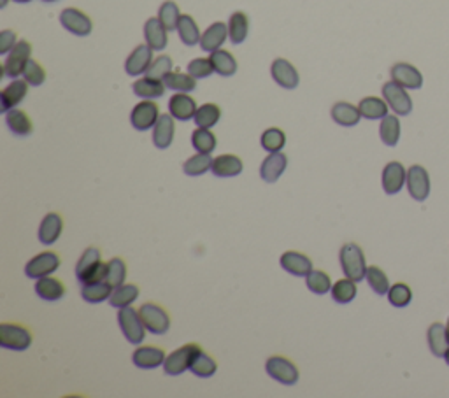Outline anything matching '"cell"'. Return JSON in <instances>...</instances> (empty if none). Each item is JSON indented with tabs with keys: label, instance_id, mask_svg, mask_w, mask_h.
<instances>
[{
	"label": "cell",
	"instance_id": "ac0fdd59",
	"mask_svg": "<svg viewBox=\"0 0 449 398\" xmlns=\"http://www.w3.org/2000/svg\"><path fill=\"white\" fill-rule=\"evenodd\" d=\"M407 181V170L400 161H390L386 167L383 168V190L386 195H397L398 191L404 188Z\"/></svg>",
	"mask_w": 449,
	"mask_h": 398
},
{
	"label": "cell",
	"instance_id": "d4e9b609",
	"mask_svg": "<svg viewBox=\"0 0 449 398\" xmlns=\"http://www.w3.org/2000/svg\"><path fill=\"white\" fill-rule=\"evenodd\" d=\"M242 168H244V164L239 157H235V154H219L212 160L211 172L216 177L227 180V177H235V175L241 174Z\"/></svg>",
	"mask_w": 449,
	"mask_h": 398
},
{
	"label": "cell",
	"instance_id": "f1b7e54d",
	"mask_svg": "<svg viewBox=\"0 0 449 398\" xmlns=\"http://www.w3.org/2000/svg\"><path fill=\"white\" fill-rule=\"evenodd\" d=\"M36 293L39 298L46 300V302H56L65 295V286L60 279L46 276V278L36 279Z\"/></svg>",
	"mask_w": 449,
	"mask_h": 398
},
{
	"label": "cell",
	"instance_id": "f6af8a7d",
	"mask_svg": "<svg viewBox=\"0 0 449 398\" xmlns=\"http://www.w3.org/2000/svg\"><path fill=\"white\" fill-rule=\"evenodd\" d=\"M221 120V109L216 104H204L197 109L194 121L200 128H212Z\"/></svg>",
	"mask_w": 449,
	"mask_h": 398
},
{
	"label": "cell",
	"instance_id": "2e32d148",
	"mask_svg": "<svg viewBox=\"0 0 449 398\" xmlns=\"http://www.w3.org/2000/svg\"><path fill=\"white\" fill-rule=\"evenodd\" d=\"M29 86L30 84L25 79H18V77L13 79L0 93V111L8 113V111L16 109L29 93Z\"/></svg>",
	"mask_w": 449,
	"mask_h": 398
},
{
	"label": "cell",
	"instance_id": "44dd1931",
	"mask_svg": "<svg viewBox=\"0 0 449 398\" xmlns=\"http://www.w3.org/2000/svg\"><path fill=\"white\" fill-rule=\"evenodd\" d=\"M286 167H288V157L283 151H276L265 157V160L260 165V177L265 183H276V181L285 174Z\"/></svg>",
	"mask_w": 449,
	"mask_h": 398
},
{
	"label": "cell",
	"instance_id": "680465c9",
	"mask_svg": "<svg viewBox=\"0 0 449 398\" xmlns=\"http://www.w3.org/2000/svg\"><path fill=\"white\" fill-rule=\"evenodd\" d=\"M444 360H446V363H448V365H449V349H448V351H446V355H444Z\"/></svg>",
	"mask_w": 449,
	"mask_h": 398
},
{
	"label": "cell",
	"instance_id": "836d02e7",
	"mask_svg": "<svg viewBox=\"0 0 449 398\" xmlns=\"http://www.w3.org/2000/svg\"><path fill=\"white\" fill-rule=\"evenodd\" d=\"M211 62L212 67H214V72L219 74L223 77H230L237 72V60L227 49H216V51L211 53Z\"/></svg>",
	"mask_w": 449,
	"mask_h": 398
},
{
	"label": "cell",
	"instance_id": "7bdbcfd3",
	"mask_svg": "<svg viewBox=\"0 0 449 398\" xmlns=\"http://www.w3.org/2000/svg\"><path fill=\"white\" fill-rule=\"evenodd\" d=\"M330 293H332L333 302L340 303V305H346V303L353 302L354 296H356V293H358L356 281H353V279H349V278L340 279V281H337L336 285L332 286Z\"/></svg>",
	"mask_w": 449,
	"mask_h": 398
},
{
	"label": "cell",
	"instance_id": "60d3db41",
	"mask_svg": "<svg viewBox=\"0 0 449 398\" xmlns=\"http://www.w3.org/2000/svg\"><path fill=\"white\" fill-rule=\"evenodd\" d=\"M165 86L168 90H174V92H183V93H190L194 92L195 88H197V79H195L191 74H184V72H171L168 76H165L164 79Z\"/></svg>",
	"mask_w": 449,
	"mask_h": 398
},
{
	"label": "cell",
	"instance_id": "ffe728a7",
	"mask_svg": "<svg viewBox=\"0 0 449 398\" xmlns=\"http://www.w3.org/2000/svg\"><path fill=\"white\" fill-rule=\"evenodd\" d=\"M197 102L188 93L178 92L168 99V113L178 121H190L197 114Z\"/></svg>",
	"mask_w": 449,
	"mask_h": 398
},
{
	"label": "cell",
	"instance_id": "cb8c5ba5",
	"mask_svg": "<svg viewBox=\"0 0 449 398\" xmlns=\"http://www.w3.org/2000/svg\"><path fill=\"white\" fill-rule=\"evenodd\" d=\"M63 230V219L58 212H48L39 225V241L44 246L55 244Z\"/></svg>",
	"mask_w": 449,
	"mask_h": 398
},
{
	"label": "cell",
	"instance_id": "277c9868",
	"mask_svg": "<svg viewBox=\"0 0 449 398\" xmlns=\"http://www.w3.org/2000/svg\"><path fill=\"white\" fill-rule=\"evenodd\" d=\"M202 351V347L198 344H184L179 349L172 351L171 355L165 358L164 363V372L167 376H181L187 370H190L191 363L197 358V355Z\"/></svg>",
	"mask_w": 449,
	"mask_h": 398
},
{
	"label": "cell",
	"instance_id": "bcb514c9",
	"mask_svg": "<svg viewBox=\"0 0 449 398\" xmlns=\"http://www.w3.org/2000/svg\"><path fill=\"white\" fill-rule=\"evenodd\" d=\"M216 370H218V363H216V360L212 358V356H209L207 353H204V351L198 353L197 358L194 360V363H191L190 367V372L194 374V376L202 377V379L212 377L216 374Z\"/></svg>",
	"mask_w": 449,
	"mask_h": 398
},
{
	"label": "cell",
	"instance_id": "603a6c76",
	"mask_svg": "<svg viewBox=\"0 0 449 398\" xmlns=\"http://www.w3.org/2000/svg\"><path fill=\"white\" fill-rule=\"evenodd\" d=\"M175 134V123L174 116L171 113L160 114L157 125L153 127V144L157 150H167L171 148L172 141H174Z\"/></svg>",
	"mask_w": 449,
	"mask_h": 398
},
{
	"label": "cell",
	"instance_id": "6da1fadb",
	"mask_svg": "<svg viewBox=\"0 0 449 398\" xmlns=\"http://www.w3.org/2000/svg\"><path fill=\"white\" fill-rule=\"evenodd\" d=\"M107 263L102 262L100 249L88 248L77 260L76 265V278L81 285L93 281H106Z\"/></svg>",
	"mask_w": 449,
	"mask_h": 398
},
{
	"label": "cell",
	"instance_id": "681fc988",
	"mask_svg": "<svg viewBox=\"0 0 449 398\" xmlns=\"http://www.w3.org/2000/svg\"><path fill=\"white\" fill-rule=\"evenodd\" d=\"M365 279L374 293H377V295H388V292H390V281H388V276L384 274L383 269L372 265V267L367 269Z\"/></svg>",
	"mask_w": 449,
	"mask_h": 398
},
{
	"label": "cell",
	"instance_id": "ba28073f",
	"mask_svg": "<svg viewBox=\"0 0 449 398\" xmlns=\"http://www.w3.org/2000/svg\"><path fill=\"white\" fill-rule=\"evenodd\" d=\"M267 374L278 383L285 384V386H293L299 383V369L292 360L285 358V356H271L265 362Z\"/></svg>",
	"mask_w": 449,
	"mask_h": 398
},
{
	"label": "cell",
	"instance_id": "8d00e7d4",
	"mask_svg": "<svg viewBox=\"0 0 449 398\" xmlns=\"http://www.w3.org/2000/svg\"><path fill=\"white\" fill-rule=\"evenodd\" d=\"M139 298V288L136 285H120L113 288V293L109 296V305L121 309V307H128Z\"/></svg>",
	"mask_w": 449,
	"mask_h": 398
},
{
	"label": "cell",
	"instance_id": "4dcf8cb0",
	"mask_svg": "<svg viewBox=\"0 0 449 398\" xmlns=\"http://www.w3.org/2000/svg\"><path fill=\"white\" fill-rule=\"evenodd\" d=\"M332 120L336 121L340 127H354V125L360 123L362 120V113L356 106L349 102H337L332 106Z\"/></svg>",
	"mask_w": 449,
	"mask_h": 398
},
{
	"label": "cell",
	"instance_id": "7c38bea8",
	"mask_svg": "<svg viewBox=\"0 0 449 398\" xmlns=\"http://www.w3.org/2000/svg\"><path fill=\"white\" fill-rule=\"evenodd\" d=\"M60 23H62V26L67 32L74 33L77 37L90 35L93 30V23L90 16L84 15L83 11L76 8L63 9L62 15H60Z\"/></svg>",
	"mask_w": 449,
	"mask_h": 398
},
{
	"label": "cell",
	"instance_id": "ab89813d",
	"mask_svg": "<svg viewBox=\"0 0 449 398\" xmlns=\"http://www.w3.org/2000/svg\"><path fill=\"white\" fill-rule=\"evenodd\" d=\"M212 160L214 158L211 157V153H198L194 154L191 158H188L183 165V172L190 177H197V175L205 174L207 170H211Z\"/></svg>",
	"mask_w": 449,
	"mask_h": 398
},
{
	"label": "cell",
	"instance_id": "f907efd6",
	"mask_svg": "<svg viewBox=\"0 0 449 398\" xmlns=\"http://www.w3.org/2000/svg\"><path fill=\"white\" fill-rule=\"evenodd\" d=\"M125 279H127V263L123 262L121 258H111L107 262V274H106V281L109 282L113 288L116 286L123 285Z\"/></svg>",
	"mask_w": 449,
	"mask_h": 398
},
{
	"label": "cell",
	"instance_id": "30bf717a",
	"mask_svg": "<svg viewBox=\"0 0 449 398\" xmlns=\"http://www.w3.org/2000/svg\"><path fill=\"white\" fill-rule=\"evenodd\" d=\"M60 263L62 262H60V256L56 253H39L32 260H29V263L25 265V274L30 279L46 278V276H52L53 272L58 271Z\"/></svg>",
	"mask_w": 449,
	"mask_h": 398
},
{
	"label": "cell",
	"instance_id": "c3c4849f",
	"mask_svg": "<svg viewBox=\"0 0 449 398\" xmlns=\"http://www.w3.org/2000/svg\"><path fill=\"white\" fill-rule=\"evenodd\" d=\"M181 16L183 15H181V11H179L178 4H175L174 0H165L164 4L160 6V9H158V19L164 23L165 29H167L168 32L178 30Z\"/></svg>",
	"mask_w": 449,
	"mask_h": 398
},
{
	"label": "cell",
	"instance_id": "d6a6232c",
	"mask_svg": "<svg viewBox=\"0 0 449 398\" xmlns=\"http://www.w3.org/2000/svg\"><path fill=\"white\" fill-rule=\"evenodd\" d=\"M111 293H113V286L107 281H93L86 282L81 288V298L88 303H102L109 300Z\"/></svg>",
	"mask_w": 449,
	"mask_h": 398
},
{
	"label": "cell",
	"instance_id": "6f0895ef",
	"mask_svg": "<svg viewBox=\"0 0 449 398\" xmlns=\"http://www.w3.org/2000/svg\"><path fill=\"white\" fill-rule=\"evenodd\" d=\"M13 2H16V4H29L32 0H13Z\"/></svg>",
	"mask_w": 449,
	"mask_h": 398
},
{
	"label": "cell",
	"instance_id": "7a4b0ae2",
	"mask_svg": "<svg viewBox=\"0 0 449 398\" xmlns=\"http://www.w3.org/2000/svg\"><path fill=\"white\" fill-rule=\"evenodd\" d=\"M339 260H340V267H342V272L346 278L353 279V281L360 282L365 279L367 274V263H365V255H363V249L360 248L354 242H347L340 248L339 251Z\"/></svg>",
	"mask_w": 449,
	"mask_h": 398
},
{
	"label": "cell",
	"instance_id": "f35d334b",
	"mask_svg": "<svg viewBox=\"0 0 449 398\" xmlns=\"http://www.w3.org/2000/svg\"><path fill=\"white\" fill-rule=\"evenodd\" d=\"M178 33L181 42L187 44V46H195V44H200V30H198L197 22L191 18L190 15H183L181 19H179L178 25Z\"/></svg>",
	"mask_w": 449,
	"mask_h": 398
},
{
	"label": "cell",
	"instance_id": "f5cc1de1",
	"mask_svg": "<svg viewBox=\"0 0 449 398\" xmlns=\"http://www.w3.org/2000/svg\"><path fill=\"white\" fill-rule=\"evenodd\" d=\"M172 67H174V62H172V58L168 55H160L157 56V58L153 60V63H151V67L148 69L146 76L150 77H155V79H165V76H168V74L172 72Z\"/></svg>",
	"mask_w": 449,
	"mask_h": 398
},
{
	"label": "cell",
	"instance_id": "e575fe53",
	"mask_svg": "<svg viewBox=\"0 0 449 398\" xmlns=\"http://www.w3.org/2000/svg\"><path fill=\"white\" fill-rule=\"evenodd\" d=\"M428 339V347L434 353L435 356H444L446 351L449 349V337L448 332H446V326H442L441 323H434V325L428 326L427 332Z\"/></svg>",
	"mask_w": 449,
	"mask_h": 398
},
{
	"label": "cell",
	"instance_id": "e0dca14e",
	"mask_svg": "<svg viewBox=\"0 0 449 398\" xmlns=\"http://www.w3.org/2000/svg\"><path fill=\"white\" fill-rule=\"evenodd\" d=\"M165 358V351L158 346H141L134 351V355H132V362L137 369L143 370H151L157 369V367H164Z\"/></svg>",
	"mask_w": 449,
	"mask_h": 398
},
{
	"label": "cell",
	"instance_id": "52a82bcc",
	"mask_svg": "<svg viewBox=\"0 0 449 398\" xmlns=\"http://www.w3.org/2000/svg\"><path fill=\"white\" fill-rule=\"evenodd\" d=\"M30 56H32V44L29 40H18V44L6 56L4 76L9 79L23 76L26 63L30 62Z\"/></svg>",
	"mask_w": 449,
	"mask_h": 398
},
{
	"label": "cell",
	"instance_id": "11a10c76",
	"mask_svg": "<svg viewBox=\"0 0 449 398\" xmlns=\"http://www.w3.org/2000/svg\"><path fill=\"white\" fill-rule=\"evenodd\" d=\"M214 72L211 58H195L188 63V74L195 77V79H205Z\"/></svg>",
	"mask_w": 449,
	"mask_h": 398
},
{
	"label": "cell",
	"instance_id": "94428289",
	"mask_svg": "<svg viewBox=\"0 0 449 398\" xmlns=\"http://www.w3.org/2000/svg\"><path fill=\"white\" fill-rule=\"evenodd\" d=\"M446 332H448V337H449V318H448V325H446Z\"/></svg>",
	"mask_w": 449,
	"mask_h": 398
},
{
	"label": "cell",
	"instance_id": "9f6ffc18",
	"mask_svg": "<svg viewBox=\"0 0 449 398\" xmlns=\"http://www.w3.org/2000/svg\"><path fill=\"white\" fill-rule=\"evenodd\" d=\"M18 44V35L13 30H2L0 32V53L8 55L13 48Z\"/></svg>",
	"mask_w": 449,
	"mask_h": 398
},
{
	"label": "cell",
	"instance_id": "83f0119b",
	"mask_svg": "<svg viewBox=\"0 0 449 398\" xmlns=\"http://www.w3.org/2000/svg\"><path fill=\"white\" fill-rule=\"evenodd\" d=\"M165 83L162 79H155V77L144 76L141 79H137L136 83L132 84V90L136 93L139 99L153 100L160 99V97L165 95Z\"/></svg>",
	"mask_w": 449,
	"mask_h": 398
},
{
	"label": "cell",
	"instance_id": "816d5d0a",
	"mask_svg": "<svg viewBox=\"0 0 449 398\" xmlns=\"http://www.w3.org/2000/svg\"><path fill=\"white\" fill-rule=\"evenodd\" d=\"M413 300V292L406 282H397V285L390 286L388 292V302L393 307H407Z\"/></svg>",
	"mask_w": 449,
	"mask_h": 398
},
{
	"label": "cell",
	"instance_id": "d590c367",
	"mask_svg": "<svg viewBox=\"0 0 449 398\" xmlns=\"http://www.w3.org/2000/svg\"><path fill=\"white\" fill-rule=\"evenodd\" d=\"M358 109L365 120H383L388 114L390 106H388L386 100L379 99V97H365V99L360 100Z\"/></svg>",
	"mask_w": 449,
	"mask_h": 398
},
{
	"label": "cell",
	"instance_id": "5b68a950",
	"mask_svg": "<svg viewBox=\"0 0 449 398\" xmlns=\"http://www.w3.org/2000/svg\"><path fill=\"white\" fill-rule=\"evenodd\" d=\"M139 316L143 319L144 326L153 335H164L171 328V318L168 312L158 303L146 302L139 307Z\"/></svg>",
	"mask_w": 449,
	"mask_h": 398
},
{
	"label": "cell",
	"instance_id": "91938a15",
	"mask_svg": "<svg viewBox=\"0 0 449 398\" xmlns=\"http://www.w3.org/2000/svg\"><path fill=\"white\" fill-rule=\"evenodd\" d=\"M8 2H9V0H2V4H0V8H6V6H8Z\"/></svg>",
	"mask_w": 449,
	"mask_h": 398
},
{
	"label": "cell",
	"instance_id": "9c48e42d",
	"mask_svg": "<svg viewBox=\"0 0 449 398\" xmlns=\"http://www.w3.org/2000/svg\"><path fill=\"white\" fill-rule=\"evenodd\" d=\"M383 99L398 116H407L413 111V100L407 90L395 81H388L383 84Z\"/></svg>",
	"mask_w": 449,
	"mask_h": 398
},
{
	"label": "cell",
	"instance_id": "1f68e13d",
	"mask_svg": "<svg viewBox=\"0 0 449 398\" xmlns=\"http://www.w3.org/2000/svg\"><path fill=\"white\" fill-rule=\"evenodd\" d=\"M228 39H230L232 44L239 46L246 40L249 33V18L246 13L235 11L232 13L230 19H228Z\"/></svg>",
	"mask_w": 449,
	"mask_h": 398
},
{
	"label": "cell",
	"instance_id": "7dc6e473",
	"mask_svg": "<svg viewBox=\"0 0 449 398\" xmlns=\"http://www.w3.org/2000/svg\"><path fill=\"white\" fill-rule=\"evenodd\" d=\"M306 285L309 288V292H313L314 295H325V293H330L332 289V279L326 272L323 271H310L309 274L306 276Z\"/></svg>",
	"mask_w": 449,
	"mask_h": 398
},
{
	"label": "cell",
	"instance_id": "8992f818",
	"mask_svg": "<svg viewBox=\"0 0 449 398\" xmlns=\"http://www.w3.org/2000/svg\"><path fill=\"white\" fill-rule=\"evenodd\" d=\"M0 346L11 351H25L32 346V332L16 323L0 325Z\"/></svg>",
	"mask_w": 449,
	"mask_h": 398
},
{
	"label": "cell",
	"instance_id": "7402d4cb",
	"mask_svg": "<svg viewBox=\"0 0 449 398\" xmlns=\"http://www.w3.org/2000/svg\"><path fill=\"white\" fill-rule=\"evenodd\" d=\"M279 263H281V267L288 274L295 276V278H306L313 271V262H310L309 256L299 251L283 253L281 258H279Z\"/></svg>",
	"mask_w": 449,
	"mask_h": 398
},
{
	"label": "cell",
	"instance_id": "d6986e66",
	"mask_svg": "<svg viewBox=\"0 0 449 398\" xmlns=\"http://www.w3.org/2000/svg\"><path fill=\"white\" fill-rule=\"evenodd\" d=\"M271 74L272 79L281 88H286V90H295L300 83L299 70L286 58H276L271 65Z\"/></svg>",
	"mask_w": 449,
	"mask_h": 398
},
{
	"label": "cell",
	"instance_id": "f546056e",
	"mask_svg": "<svg viewBox=\"0 0 449 398\" xmlns=\"http://www.w3.org/2000/svg\"><path fill=\"white\" fill-rule=\"evenodd\" d=\"M6 125L11 130V134H15L16 137H29L32 136L33 125L32 120L29 118V114L22 109H11L6 113Z\"/></svg>",
	"mask_w": 449,
	"mask_h": 398
},
{
	"label": "cell",
	"instance_id": "9a60e30c",
	"mask_svg": "<svg viewBox=\"0 0 449 398\" xmlns=\"http://www.w3.org/2000/svg\"><path fill=\"white\" fill-rule=\"evenodd\" d=\"M391 81L398 83L406 90H420L423 86V74L414 65L406 62H398L390 70Z\"/></svg>",
	"mask_w": 449,
	"mask_h": 398
},
{
	"label": "cell",
	"instance_id": "ee69618b",
	"mask_svg": "<svg viewBox=\"0 0 449 398\" xmlns=\"http://www.w3.org/2000/svg\"><path fill=\"white\" fill-rule=\"evenodd\" d=\"M260 144L265 151L269 153H276V151H283V148L286 146V134L281 128H267L260 137Z\"/></svg>",
	"mask_w": 449,
	"mask_h": 398
},
{
	"label": "cell",
	"instance_id": "4316f807",
	"mask_svg": "<svg viewBox=\"0 0 449 398\" xmlns=\"http://www.w3.org/2000/svg\"><path fill=\"white\" fill-rule=\"evenodd\" d=\"M228 39V25H225L223 22H216L202 33L200 39V48L204 51L212 53L216 49H221V46L225 44V40Z\"/></svg>",
	"mask_w": 449,
	"mask_h": 398
},
{
	"label": "cell",
	"instance_id": "484cf974",
	"mask_svg": "<svg viewBox=\"0 0 449 398\" xmlns=\"http://www.w3.org/2000/svg\"><path fill=\"white\" fill-rule=\"evenodd\" d=\"M168 30L165 29L164 23L157 18H150L144 23V39L146 44H150L153 51H164L168 42Z\"/></svg>",
	"mask_w": 449,
	"mask_h": 398
},
{
	"label": "cell",
	"instance_id": "6125c7cd",
	"mask_svg": "<svg viewBox=\"0 0 449 398\" xmlns=\"http://www.w3.org/2000/svg\"><path fill=\"white\" fill-rule=\"evenodd\" d=\"M42 2H56V0H42Z\"/></svg>",
	"mask_w": 449,
	"mask_h": 398
},
{
	"label": "cell",
	"instance_id": "4fadbf2b",
	"mask_svg": "<svg viewBox=\"0 0 449 398\" xmlns=\"http://www.w3.org/2000/svg\"><path fill=\"white\" fill-rule=\"evenodd\" d=\"M406 184L407 190H409V195L414 200L423 202L430 195V175H428L427 168L421 167V165H413L407 170Z\"/></svg>",
	"mask_w": 449,
	"mask_h": 398
},
{
	"label": "cell",
	"instance_id": "db71d44e",
	"mask_svg": "<svg viewBox=\"0 0 449 398\" xmlns=\"http://www.w3.org/2000/svg\"><path fill=\"white\" fill-rule=\"evenodd\" d=\"M23 79L30 84V86H40L46 81V70L40 65L39 62L30 58V62L26 63L25 72H23Z\"/></svg>",
	"mask_w": 449,
	"mask_h": 398
},
{
	"label": "cell",
	"instance_id": "74e56055",
	"mask_svg": "<svg viewBox=\"0 0 449 398\" xmlns=\"http://www.w3.org/2000/svg\"><path fill=\"white\" fill-rule=\"evenodd\" d=\"M379 136L381 141H383L386 146H397L398 139H400V121H398V118L395 116V114H386V116L381 120Z\"/></svg>",
	"mask_w": 449,
	"mask_h": 398
},
{
	"label": "cell",
	"instance_id": "8fae6325",
	"mask_svg": "<svg viewBox=\"0 0 449 398\" xmlns=\"http://www.w3.org/2000/svg\"><path fill=\"white\" fill-rule=\"evenodd\" d=\"M158 118H160V107L153 102V100H146L137 104L130 113V123L132 127L139 132L151 130L157 125Z\"/></svg>",
	"mask_w": 449,
	"mask_h": 398
},
{
	"label": "cell",
	"instance_id": "b9f144b4",
	"mask_svg": "<svg viewBox=\"0 0 449 398\" xmlns=\"http://www.w3.org/2000/svg\"><path fill=\"white\" fill-rule=\"evenodd\" d=\"M191 146L198 153H212L218 146V141H216V136L211 132V128L197 127L191 134Z\"/></svg>",
	"mask_w": 449,
	"mask_h": 398
},
{
	"label": "cell",
	"instance_id": "5bb4252c",
	"mask_svg": "<svg viewBox=\"0 0 449 398\" xmlns=\"http://www.w3.org/2000/svg\"><path fill=\"white\" fill-rule=\"evenodd\" d=\"M153 48L150 44H139L134 51L128 55L127 62H125V72L128 76H141V74H146L148 69L153 63Z\"/></svg>",
	"mask_w": 449,
	"mask_h": 398
},
{
	"label": "cell",
	"instance_id": "3957f363",
	"mask_svg": "<svg viewBox=\"0 0 449 398\" xmlns=\"http://www.w3.org/2000/svg\"><path fill=\"white\" fill-rule=\"evenodd\" d=\"M118 323H120V328L123 332L125 339L128 340L134 346H141V342L146 337V326H144L143 319H141L139 311H136L134 307H121L118 311Z\"/></svg>",
	"mask_w": 449,
	"mask_h": 398
}]
</instances>
